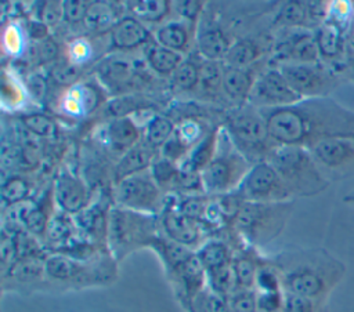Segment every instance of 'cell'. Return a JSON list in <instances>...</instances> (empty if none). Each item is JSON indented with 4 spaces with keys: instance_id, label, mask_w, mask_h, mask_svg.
Segmentation results:
<instances>
[{
    "instance_id": "cell-28",
    "label": "cell",
    "mask_w": 354,
    "mask_h": 312,
    "mask_svg": "<svg viewBox=\"0 0 354 312\" xmlns=\"http://www.w3.org/2000/svg\"><path fill=\"white\" fill-rule=\"evenodd\" d=\"M256 79L250 68H235L223 62L221 87L232 102H248Z\"/></svg>"
},
{
    "instance_id": "cell-36",
    "label": "cell",
    "mask_w": 354,
    "mask_h": 312,
    "mask_svg": "<svg viewBox=\"0 0 354 312\" xmlns=\"http://www.w3.org/2000/svg\"><path fill=\"white\" fill-rule=\"evenodd\" d=\"M149 105H151V102L145 97H141V95L133 94V92L122 94V95H116L111 101L105 102L104 113L109 119L127 117Z\"/></svg>"
},
{
    "instance_id": "cell-29",
    "label": "cell",
    "mask_w": 354,
    "mask_h": 312,
    "mask_svg": "<svg viewBox=\"0 0 354 312\" xmlns=\"http://www.w3.org/2000/svg\"><path fill=\"white\" fill-rule=\"evenodd\" d=\"M274 23L283 29H307L315 30L310 1H285L278 8Z\"/></svg>"
},
{
    "instance_id": "cell-56",
    "label": "cell",
    "mask_w": 354,
    "mask_h": 312,
    "mask_svg": "<svg viewBox=\"0 0 354 312\" xmlns=\"http://www.w3.org/2000/svg\"><path fill=\"white\" fill-rule=\"evenodd\" d=\"M26 92L30 94L37 102H41L47 92L46 79L39 73H32L26 79Z\"/></svg>"
},
{
    "instance_id": "cell-33",
    "label": "cell",
    "mask_w": 354,
    "mask_h": 312,
    "mask_svg": "<svg viewBox=\"0 0 354 312\" xmlns=\"http://www.w3.org/2000/svg\"><path fill=\"white\" fill-rule=\"evenodd\" d=\"M113 3L109 1H90L88 11L84 21V28L95 35L111 32L115 23L120 19Z\"/></svg>"
},
{
    "instance_id": "cell-52",
    "label": "cell",
    "mask_w": 354,
    "mask_h": 312,
    "mask_svg": "<svg viewBox=\"0 0 354 312\" xmlns=\"http://www.w3.org/2000/svg\"><path fill=\"white\" fill-rule=\"evenodd\" d=\"M88 1L82 0H66L62 1L64 21L69 25H84L86 15L88 11Z\"/></svg>"
},
{
    "instance_id": "cell-8",
    "label": "cell",
    "mask_w": 354,
    "mask_h": 312,
    "mask_svg": "<svg viewBox=\"0 0 354 312\" xmlns=\"http://www.w3.org/2000/svg\"><path fill=\"white\" fill-rule=\"evenodd\" d=\"M252 163L234 146L230 135L221 127L218 145L212 162L201 171L206 195L223 196L238 189Z\"/></svg>"
},
{
    "instance_id": "cell-2",
    "label": "cell",
    "mask_w": 354,
    "mask_h": 312,
    "mask_svg": "<svg viewBox=\"0 0 354 312\" xmlns=\"http://www.w3.org/2000/svg\"><path fill=\"white\" fill-rule=\"evenodd\" d=\"M283 293L328 302L346 275L344 264L322 247L285 248L268 257Z\"/></svg>"
},
{
    "instance_id": "cell-51",
    "label": "cell",
    "mask_w": 354,
    "mask_h": 312,
    "mask_svg": "<svg viewBox=\"0 0 354 312\" xmlns=\"http://www.w3.org/2000/svg\"><path fill=\"white\" fill-rule=\"evenodd\" d=\"M36 17L39 21L46 23L48 28L57 26L64 21V7L62 1H43L37 7Z\"/></svg>"
},
{
    "instance_id": "cell-17",
    "label": "cell",
    "mask_w": 354,
    "mask_h": 312,
    "mask_svg": "<svg viewBox=\"0 0 354 312\" xmlns=\"http://www.w3.org/2000/svg\"><path fill=\"white\" fill-rule=\"evenodd\" d=\"M314 37L319 54V61L325 66L343 76L348 52L347 33L336 25L325 21L314 30Z\"/></svg>"
},
{
    "instance_id": "cell-31",
    "label": "cell",
    "mask_w": 354,
    "mask_h": 312,
    "mask_svg": "<svg viewBox=\"0 0 354 312\" xmlns=\"http://www.w3.org/2000/svg\"><path fill=\"white\" fill-rule=\"evenodd\" d=\"M192 32L187 22L181 21H170L162 25L155 32V40L159 46L183 52L188 51L192 41Z\"/></svg>"
},
{
    "instance_id": "cell-34",
    "label": "cell",
    "mask_w": 354,
    "mask_h": 312,
    "mask_svg": "<svg viewBox=\"0 0 354 312\" xmlns=\"http://www.w3.org/2000/svg\"><path fill=\"white\" fill-rule=\"evenodd\" d=\"M174 131H176L174 121L169 116L153 115L145 121V124L141 128V133H142L141 141L149 148L159 150L171 138Z\"/></svg>"
},
{
    "instance_id": "cell-57",
    "label": "cell",
    "mask_w": 354,
    "mask_h": 312,
    "mask_svg": "<svg viewBox=\"0 0 354 312\" xmlns=\"http://www.w3.org/2000/svg\"><path fill=\"white\" fill-rule=\"evenodd\" d=\"M25 33L29 39L35 40V41H43L46 40L48 36V26L46 23H43L41 21L36 19H30L28 21L26 26H25Z\"/></svg>"
},
{
    "instance_id": "cell-46",
    "label": "cell",
    "mask_w": 354,
    "mask_h": 312,
    "mask_svg": "<svg viewBox=\"0 0 354 312\" xmlns=\"http://www.w3.org/2000/svg\"><path fill=\"white\" fill-rule=\"evenodd\" d=\"M282 312H328L326 302L285 293Z\"/></svg>"
},
{
    "instance_id": "cell-5",
    "label": "cell",
    "mask_w": 354,
    "mask_h": 312,
    "mask_svg": "<svg viewBox=\"0 0 354 312\" xmlns=\"http://www.w3.org/2000/svg\"><path fill=\"white\" fill-rule=\"evenodd\" d=\"M293 211L290 202H242L231 228L243 243L260 248L277 239L285 229Z\"/></svg>"
},
{
    "instance_id": "cell-13",
    "label": "cell",
    "mask_w": 354,
    "mask_h": 312,
    "mask_svg": "<svg viewBox=\"0 0 354 312\" xmlns=\"http://www.w3.org/2000/svg\"><path fill=\"white\" fill-rule=\"evenodd\" d=\"M46 258H21L6 273L1 275L3 294L15 293L29 295L35 293H50V284L44 266Z\"/></svg>"
},
{
    "instance_id": "cell-10",
    "label": "cell",
    "mask_w": 354,
    "mask_h": 312,
    "mask_svg": "<svg viewBox=\"0 0 354 312\" xmlns=\"http://www.w3.org/2000/svg\"><path fill=\"white\" fill-rule=\"evenodd\" d=\"M277 68L301 99L329 97L343 81H346L340 73L325 66L322 62H286L277 65Z\"/></svg>"
},
{
    "instance_id": "cell-54",
    "label": "cell",
    "mask_w": 354,
    "mask_h": 312,
    "mask_svg": "<svg viewBox=\"0 0 354 312\" xmlns=\"http://www.w3.org/2000/svg\"><path fill=\"white\" fill-rule=\"evenodd\" d=\"M173 8L176 12L184 18L187 22H195L201 12L205 8V1H198V0H185V1H176L173 3Z\"/></svg>"
},
{
    "instance_id": "cell-48",
    "label": "cell",
    "mask_w": 354,
    "mask_h": 312,
    "mask_svg": "<svg viewBox=\"0 0 354 312\" xmlns=\"http://www.w3.org/2000/svg\"><path fill=\"white\" fill-rule=\"evenodd\" d=\"M25 37L26 33L24 29H21L19 25L11 23L8 26H4L3 29V48L10 55H19L24 52L25 48Z\"/></svg>"
},
{
    "instance_id": "cell-60",
    "label": "cell",
    "mask_w": 354,
    "mask_h": 312,
    "mask_svg": "<svg viewBox=\"0 0 354 312\" xmlns=\"http://www.w3.org/2000/svg\"><path fill=\"white\" fill-rule=\"evenodd\" d=\"M346 203H348V204H351L353 207H354V191L353 192H350L347 196H344V199H343Z\"/></svg>"
},
{
    "instance_id": "cell-6",
    "label": "cell",
    "mask_w": 354,
    "mask_h": 312,
    "mask_svg": "<svg viewBox=\"0 0 354 312\" xmlns=\"http://www.w3.org/2000/svg\"><path fill=\"white\" fill-rule=\"evenodd\" d=\"M266 160L278 171L293 197H313L330 185V181L306 148L278 145Z\"/></svg>"
},
{
    "instance_id": "cell-40",
    "label": "cell",
    "mask_w": 354,
    "mask_h": 312,
    "mask_svg": "<svg viewBox=\"0 0 354 312\" xmlns=\"http://www.w3.org/2000/svg\"><path fill=\"white\" fill-rule=\"evenodd\" d=\"M201 64L194 59L184 61L170 76L171 87L177 91H191L199 84Z\"/></svg>"
},
{
    "instance_id": "cell-42",
    "label": "cell",
    "mask_w": 354,
    "mask_h": 312,
    "mask_svg": "<svg viewBox=\"0 0 354 312\" xmlns=\"http://www.w3.org/2000/svg\"><path fill=\"white\" fill-rule=\"evenodd\" d=\"M254 290L257 293H272V291H283L281 284V277L274 266V264L270 261L268 257H263L257 273H256V282H254Z\"/></svg>"
},
{
    "instance_id": "cell-19",
    "label": "cell",
    "mask_w": 354,
    "mask_h": 312,
    "mask_svg": "<svg viewBox=\"0 0 354 312\" xmlns=\"http://www.w3.org/2000/svg\"><path fill=\"white\" fill-rule=\"evenodd\" d=\"M112 206V203L98 199L97 202L93 200L87 208L73 215L80 236L104 250H108V221Z\"/></svg>"
},
{
    "instance_id": "cell-41",
    "label": "cell",
    "mask_w": 354,
    "mask_h": 312,
    "mask_svg": "<svg viewBox=\"0 0 354 312\" xmlns=\"http://www.w3.org/2000/svg\"><path fill=\"white\" fill-rule=\"evenodd\" d=\"M149 171H151L155 182L160 186V189L169 195V192L173 191L176 178L180 171V166L159 155L153 160Z\"/></svg>"
},
{
    "instance_id": "cell-16",
    "label": "cell",
    "mask_w": 354,
    "mask_h": 312,
    "mask_svg": "<svg viewBox=\"0 0 354 312\" xmlns=\"http://www.w3.org/2000/svg\"><path fill=\"white\" fill-rule=\"evenodd\" d=\"M53 193L57 208L72 217L93 203L91 191L86 181L68 168L57 174L53 184Z\"/></svg>"
},
{
    "instance_id": "cell-35",
    "label": "cell",
    "mask_w": 354,
    "mask_h": 312,
    "mask_svg": "<svg viewBox=\"0 0 354 312\" xmlns=\"http://www.w3.org/2000/svg\"><path fill=\"white\" fill-rule=\"evenodd\" d=\"M145 61L151 70L160 76H171L184 62L181 52L165 48L159 44L145 47Z\"/></svg>"
},
{
    "instance_id": "cell-43",
    "label": "cell",
    "mask_w": 354,
    "mask_h": 312,
    "mask_svg": "<svg viewBox=\"0 0 354 312\" xmlns=\"http://www.w3.org/2000/svg\"><path fill=\"white\" fill-rule=\"evenodd\" d=\"M221 72L223 62L218 61H206L201 64V75H199V87L207 94H217L221 87Z\"/></svg>"
},
{
    "instance_id": "cell-30",
    "label": "cell",
    "mask_w": 354,
    "mask_h": 312,
    "mask_svg": "<svg viewBox=\"0 0 354 312\" xmlns=\"http://www.w3.org/2000/svg\"><path fill=\"white\" fill-rule=\"evenodd\" d=\"M220 131H221L220 126H214L213 128L207 130L203 138L191 149V152L178 166L184 170L201 173L212 162V159L216 155Z\"/></svg>"
},
{
    "instance_id": "cell-23",
    "label": "cell",
    "mask_w": 354,
    "mask_h": 312,
    "mask_svg": "<svg viewBox=\"0 0 354 312\" xmlns=\"http://www.w3.org/2000/svg\"><path fill=\"white\" fill-rule=\"evenodd\" d=\"M151 40V33L140 19L126 15L122 17L109 32L111 47L129 51L136 50L141 46H147Z\"/></svg>"
},
{
    "instance_id": "cell-18",
    "label": "cell",
    "mask_w": 354,
    "mask_h": 312,
    "mask_svg": "<svg viewBox=\"0 0 354 312\" xmlns=\"http://www.w3.org/2000/svg\"><path fill=\"white\" fill-rule=\"evenodd\" d=\"M102 84L97 80L77 81L76 84L66 87L59 108L69 117H83L93 113L105 102Z\"/></svg>"
},
{
    "instance_id": "cell-32",
    "label": "cell",
    "mask_w": 354,
    "mask_h": 312,
    "mask_svg": "<svg viewBox=\"0 0 354 312\" xmlns=\"http://www.w3.org/2000/svg\"><path fill=\"white\" fill-rule=\"evenodd\" d=\"M264 51V46L257 37H242L232 41L224 64L235 68H250Z\"/></svg>"
},
{
    "instance_id": "cell-1",
    "label": "cell",
    "mask_w": 354,
    "mask_h": 312,
    "mask_svg": "<svg viewBox=\"0 0 354 312\" xmlns=\"http://www.w3.org/2000/svg\"><path fill=\"white\" fill-rule=\"evenodd\" d=\"M259 110L277 145L310 149L325 139L354 138V110L330 97Z\"/></svg>"
},
{
    "instance_id": "cell-22",
    "label": "cell",
    "mask_w": 354,
    "mask_h": 312,
    "mask_svg": "<svg viewBox=\"0 0 354 312\" xmlns=\"http://www.w3.org/2000/svg\"><path fill=\"white\" fill-rule=\"evenodd\" d=\"M231 44L232 43L228 40V36L220 23L213 19H205L201 22L196 32V47L203 59H224Z\"/></svg>"
},
{
    "instance_id": "cell-49",
    "label": "cell",
    "mask_w": 354,
    "mask_h": 312,
    "mask_svg": "<svg viewBox=\"0 0 354 312\" xmlns=\"http://www.w3.org/2000/svg\"><path fill=\"white\" fill-rule=\"evenodd\" d=\"M17 261H18V250L15 243V235L1 231V239H0L1 275L6 273Z\"/></svg>"
},
{
    "instance_id": "cell-45",
    "label": "cell",
    "mask_w": 354,
    "mask_h": 312,
    "mask_svg": "<svg viewBox=\"0 0 354 312\" xmlns=\"http://www.w3.org/2000/svg\"><path fill=\"white\" fill-rule=\"evenodd\" d=\"M25 95L26 92L24 91V87L4 70L1 77V98L4 106H10V109L19 108L24 104Z\"/></svg>"
},
{
    "instance_id": "cell-11",
    "label": "cell",
    "mask_w": 354,
    "mask_h": 312,
    "mask_svg": "<svg viewBox=\"0 0 354 312\" xmlns=\"http://www.w3.org/2000/svg\"><path fill=\"white\" fill-rule=\"evenodd\" d=\"M245 202H290L293 195L268 160L257 162L235 191Z\"/></svg>"
},
{
    "instance_id": "cell-25",
    "label": "cell",
    "mask_w": 354,
    "mask_h": 312,
    "mask_svg": "<svg viewBox=\"0 0 354 312\" xmlns=\"http://www.w3.org/2000/svg\"><path fill=\"white\" fill-rule=\"evenodd\" d=\"M158 156H159L158 150L149 148L142 141L138 142L136 146L124 152L118 160V163L115 164L113 175H112L113 184H118L127 177L149 170L153 160Z\"/></svg>"
},
{
    "instance_id": "cell-37",
    "label": "cell",
    "mask_w": 354,
    "mask_h": 312,
    "mask_svg": "<svg viewBox=\"0 0 354 312\" xmlns=\"http://www.w3.org/2000/svg\"><path fill=\"white\" fill-rule=\"evenodd\" d=\"M126 8L131 12V17L141 22H159L165 19L173 6L167 0H140L127 1Z\"/></svg>"
},
{
    "instance_id": "cell-12",
    "label": "cell",
    "mask_w": 354,
    "mask_h": 312,
    "mask_svg": "<svg viewBox=\"0 0 354 312\" xmlns=\"http://www.w3.org/2000/svg\"><path fill=\"white\" fill-rule=\"evenodd\" d=\"M308 150L330 182L354 174V138L325 139Z\"/></svg>"
},
{
    "instance_id": "cell-55",
    "label": "cell",
    "mask_w": 354,
    "mask_h": 312,
    "mask_svg": "<svg viewBox=\"0 0 354 312\" xmlns=\"http://www.w3.org/2000/svg\"><path fill=\"white\" fill-rule=\"evenodd\" d=\"M35 54H36V59L41 64L57 62L59 55V47L57 41H54L51 37H47L46 40L37 43Z\"/></svg>"
},
{
    "instance_id": "cell-38",
    "label": "cell",
    "mask_w": 354,
    "mask_h": 312,
    "mask_svg": "<svg viewBox=\"0 0 354 312\" xmlns=\"http://www.w3.org/2000/svg\"><path fill=\"white\" fill-rule=\"evenodd\" d=\"M19 121L24 126V128L33 137L51 139V138H55L57 135L55 121L44 113H40V112L22 113L19 116Z\"/></svg>"
},
{
    "instance_id": "cell-53",
    "label": "cell",
    "mask_w": 354,
    "mask_h": 312,
    "mask_svg": "<svg viewBox=\"0 0 354 312\" xmlns=\"http://www.w3.org/2000/svg\"><path fill=\"white\" fill-rule=\"evenodd\" d=\"M283 297V291L257 293V312H282Z\"/></svg>"
},
{
    "instance_id": "cell-3",
    "label": "cell",
    "mask_w": 354,
    "mask_h": 312,
    "mask_svg": "<svg viewBox=\"0 0 354 312\" xmlns=\"http://www.w3.org/2000/svg\"><path fill=\"white\" fill-rule=\"evenodd\" d=\"M50 293L79 291L106 287L116 282L119 264L109 251L93 258H75L62 253H50L44 261Z\"/></svg>"
},
{
    "instance_id": "cell-7",
    "label": "cell",
    "mask_w": 354,
    "mask_h": 312,
    "mask_svg": "<svg viewBox=\"0 0 354 312\" xmlns=\"http://www.w3.org/2000/svg\"><path fill=\"white\" fill-rule=\"evenodd\" d=\"M224 130L234 146L252 163L266 160L278 146L267 128L260 110L252 105L236 108L227 113Z\"/></svg>"
},
{
    "instance_id": "cell-59",
    "label": "cell",
    "mask_w": 354,
    "mask_h": 312,
    "mask_svg": "<svg viewBox=\"0 0 354 312\" xmlns=\"http://www.w3.org/2000/svg\"><path fill=\"white\" fill-rule=\"evenodd\" d=\"M347 43H348V47L351 50H354V21H353V23H351V26L347 32Z\"/></svg>"
},
{
    "instance_id": "cell-4",
    "label": "cell",
    "mask_w": 354,
    "mask_h": 312,
    "mask_svg": "<svg viewBox=\"0 0 354 312\" xmlns=\"http://www.w3.org/2000/svg\"><path fill=\"white\" fill-rule=\"evenodd\" d=\"M162 232L159 215L112 206L108 221V250L118 264L130 254L149 248Z\"/></svg>"
},
{
    "instance_id": "cell-26",
    "label": "cell",
    "mask_w": 354,
    "mask_h": 312,
    "mask_svg": "<svg viewBox=\"0 0 354 312\" xmlns=\"http://www.w3.org/2000/svg\"><path fill=\"white\" fill-rule=\"evenodd\" d=\"M142 133L131 116L109 119L105 124V144L111 150L124 153L138 142H141Z\"/></svg>"
},
{
    "instance_id": "cell-9",
    "label": "cell",
    "mask_w": 354,
    "mask_h": 312,
    "mask_svg": "<svg viewBox=\"0 0 354 312\" xmlns=\"http://www.w3.org/2000/svg\"><path fill=\"white\" fill-rule=\"evenodd\" d=\"M111 202L118 207L159 215L167 203V193L160 189L151 171L147 170L113 184Z\"/></svg>"
},
{
    "instance_id": "cell-50",
    "label": "cell",
    "mask_w": 354,
    "mask_h": 312,
    "mask_svg": "<svg viewBox=\"0 0 354 312\" xmlns=\"http://www.w3.org/2000/svg\"><path fill=\"white\" fill-rule=\"evenodd\" d=\"M93 52L94 47L88 37H76L73 41L68 44V59L79 66L88 62L91 59Z\"/></svg>"
},
{
    "instance_id": "cell-14",
    "label": "cell",
    "mask_w": 354,
    "mask_h": 312,
    "mask_svg": "<svg viewBox=\"0 0 354 312\" xmlns=\"http://www.w3.org/2000/svg\"><path fill=\"white\" fill-rule=\"evenodd\" d=\"M299 101L301 98L292 90L277 66L268 68L257 76L248 99L249 105L257 109L281 108Z\"/></svg>"
},
{
    "instance_id": "cell-44",
    "label": "cell",
    "mask_w": 354,
    "mask_h": 312,
    "mask_svg": "<svg viewBox=\"0 0 354 312\" xmlns=\"http://www.w3.org/2000/svg\"><path fill=\"white\" fill-rule=\"evenodd\" d=\"M50 76L54 83L66 87L76 84L80 77V66L72 61H57L50 69Z\"/></svg>"
},
{
    "instance_id": "cell-27",
    "label": "cell",
    "mask_w": 354,
    "mask_h": 312,
    "mask_svg": "<svg viewBox=\"0 0 354 312\" xmlns=\"http://www.w3.org/2000/svg\"><path fill=\"white\" fill-rule=\"evenodd\" d=\"M263 257L264 255L259 253V248L248 244H242L234 250L231 268L236 289L254 290L256 273Z\"/></svg>"
},
{
    "instance_id": "cell-47",
    "label": "cell",
    "mask_w": 354,
    "mask_h": 312,
    "mask_svg": "<svg viewBox=\"0 0 354 312\" xmlns=\"http://www.w3.org/2000/svg\"><path fill=\"white\" fill-rule=\"evenodd\" d=\"M231 312H257V293L249 289H235L227 298Z\"/></svg>"
},
{
    "instance_id": "cell-58",
    "label": "cell",
    "mask_w": 354,
    "mask_h": 312,
    "mask_svg": "<svg viewBox=\"0 0 354 312\" xmlns=\"http://www.w3.org/2000/svg\"><path fill=\"white\" fill-rule=\"evenodd\" d=\"M346 80H351L354 81V50H351L348 47V52H347V61H346V69L343 73Z\"/></svg>"
},
{
    "instance_id": "cell-39",
    "label": "cell",
    "mask_w": 354,
    "mask_h": 312,
    "mask_svg": "<svg viewBox=\"0 0 354 312\" xmlns=\"http://www.w3.org/2000/svg\"><path fill=\"white\" fill-rule=\"evenodd\" d=\"M29 195H30V184H29V181L26 178L18 175V174L10 175L1 184L3 208L28 200Z\"/></svg>"
},
{
    "instance_id": "cell-15",
    "label": "cell",
    "mask_w": 354,
    "mask_h": 312,
    "mask_svg": "<svg viewBox=\"0 0 354 312\" xmlns=\"http://www.w3.org/2000/svg\"><path fill=\"white\" fill-rule=\"evenodd\" d=\"M159 220L162 233L166 237L192 251H196L210 237L201 222L187 217L174 207V199L167 200L163 211L159 214Z\"/></svg>"
},
{
    "instance_id": "cell-24",
    "label": "cell",
    "mask_w": 354,
    "mask_h": 312,
    "mask_svg": "<svg viewBox=\"0 0 354 312\" xmlns=\"http://www.w3.org/2000/svg\"><path fill=\"white\" fill-rule=\"evenodd\" d=\"M80 237L73 217L57 210L47 225L43 243L48 253H61Z\"/></svg>"
},
{
    "instance_id": "cell-20",
    "label": "cell",
    "mask_w": 354,
    "mask_h": 312,
    "mask_svg": "<svg viewBox=\"0 0 354 312\" xmlns=\"http://www.w3.org/2000/svg\"><path fill=\"white\" fill-rule=\"evenodd\" d=\"M275 58L278 59V65L286 62H321L314 32L307 29H290V32L277 44Z\"/></svg>"
},
{
    "instance_id": "cell-21",
    "label": "cell",
    "mask_w": 354,
    "mask_h": 312,
    "mask_svg": "<svg viewBox=\"0 0 354 312\" xmlns=\"http://www.w3.org/2000/svg\"><path fill=\"white\" fill-rule=\"evenodd\" d=\"M97 77L102 87L122 95L126 88H133L138 83V69L126 58L112 57L98 64Z\"/></svg>"
}]
</instances>
